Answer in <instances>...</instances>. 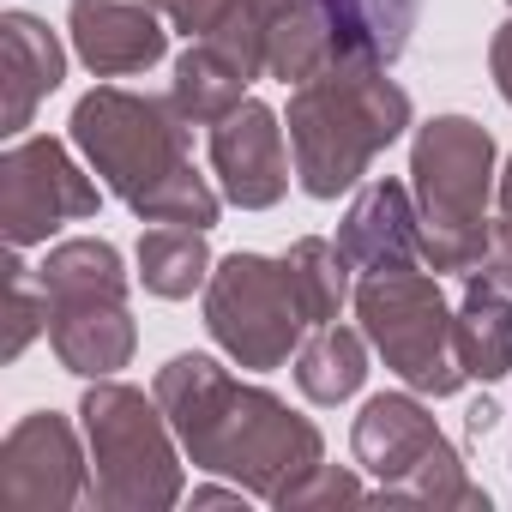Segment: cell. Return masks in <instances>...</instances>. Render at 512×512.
I'll list each match as a JSON object with an SVG mask.
<instances>
[{
  "label": "cell",
  "mask_w": 512,
  "mask_h": 512,
  "mask_svg": "<svg viewBox=\"0 0 512 512\" xmlns=\"http://www.w3.org/2000/svg\"><path fill=\"white\" fill-rule=\"evenodd\" d=\"M157 404L199 470L241 482L253 500H284L308 470L326 464V440L278 392L235 380L211 356H175L157 368Z\"/></svg>",
  "instance_id": "cell-1"
},
{
  "label": "cell",
  "mask_w": 512,
  "mask_h": 512,
  "mask_svg": "<svg viewBox=\"0 0 512 512\" xmlns=\"http://www.w3.org/2000/svg\"><path fill=\"white\" fill-rule=\"evenodd\" d=\"M73 145L103 175V187L145 223H193L211 229L223 193L193 169V121L175 97L97 85L73 103Z\"/></svg>",
  "instance_id": "cell-2"
},
{
  "label": "cell",
  "mask_w": 512,
  "mask_h": 512,
  "mask_svg": "<svg viewBox=\"0 0 512 512\" xmlns=\"http://www.w3.org/2000/svg\"><path fill=\"white\" fill-rule=\"evenodd\" d=\"M290 157L308 199L350 193L386 145L410 127V91L386 79L380 61L338 55L314 79L290 85Z\"/></svg>",
  "instance_id": "cell-3"
},
{
  "label": "cell",
  "mask_w": 512,
  "mask_h": 512,
  "mask_svg": "<svg viewBox=\"0 0 512 512\" xmlns=\"http://www.w3.org/2000/svg\"><path fill=\"white\" fill-rule=\"evenodd\" d=\"M494 139L470 115H434L410 145V193L422 217V266L470 278L488 253V199H494Z\"/></svg>",
  "instance_id": "cell-4"
},
{
  "label": "cell",
  "mask_w": 512,
  "mask_h": 512,
  "mask_svg": "<svg viewBox=\"0 0 512 512\" xmlns=\"http://www.w3.org/2000/svg\"><path fill=\"white\" fill-rule=\"evenodd\" d=\"M37 278L49 290V350L61 356L67 374L109 380L115 368L133 362L139 326L127 314V272L109 241L97 235L55 241Z\"/></svg>",
  "instance_id": "cell-5"
},
{
  "label": "cell",
  "mask_w": 512,
  "mask_h": 512,
  "mask_svg": "<svg viewBox=\"0 0 512 512\" xmlns=\"http://www.w3.org/2000/svg\"><path fill=\"white\" fill-rule=\"evenodd\" d=\"M85 422V452H91V482L97 506L109 512H163L181 500V452H175V422L163 416L157 392H133L115 380H97L79 404Z\"/></svg>",
  "instance_id": "cell-6"
},
{
  "label": "cell",
  "mask_w": 512,
  "mask_h": 512,
  "mask_svg": "<svg viewBox=\"0 0 512 512\" xmlns=\"http://www.w3.org/2000/svg\"><path fill=\"white\" fill-rule=\"evenodd\" d=\"M350 452L374 476V500H392V506H482L488 512V494L464 476V458L452 452L440 422L410 392L368 398L356 428H350Z\"/></svg>",
  "instance_id": "cell-7"
},
{
  "label": "cell",
  "mask_w": 512,
  "mask_h": 512,
  "mask_svg": "<svg viewBox=\"0 0 512 512\" xmlns=\"http://www.w3.org/2000/svg\"><path fill=\"white\" fill-rule=\"evenodd\" d=\"M356 320L368 344L386 356V368L428 398H452L470 374L452 344V308L440 284L422 266H392V272H362L356 278Z\"/></svg>",
  "instance_id": "cell-8"
},
{
  "label": "cell",
  "mask_w": 512,
  "mask_h": 512,
  "mask_svg": "<svg viewBox=\"0 0 512 512\" xmlns=\"http://www.w3.org/2000/svg\"><path fill=\"white\" fill-rule=\"evenodd\" d=\"M205 332L229 362L266 374V368H284L314 326L302 314V296L284 260L229 253V260L211 266V284H205Z\"/></svg>",
  "instance_id": "cell-9"
},
{
  "label": "cell",
  "mask_w": 512,
  "mask_h": 512,
  "mask_svg": "<svg viewBox=\"0 0 512 512\" xmlns=\"http://www.w3.org/2000/svg\"><path fill=\"white\" fill-rule=\"evenodd\" d=\"M97 205H103L97 181L49 133H25L0 157V229H7V247L19 253L49 241L61 223L97 217Z\"/></svg>",
  "instance_id": "cell-10"
},
{
  "label": "cell",
  "mask_w": 512,
  "mask_h": 512,
  "mask_svg": "<svg viewBox=\"0 0 512 512\" xmlns=\"http://www.w3.org/2000/svg\"><path fill=\"white\" fill-rule=\"evenodd\" d=\"M97 500L91 452H79V434L67 416L37 410L0 446V506L7 512H61Z\"/></svg>",
  "instance_id": "cell-11"
},
{
  "label": "cell",
  "mask_w": 512,
  "mask_h": 512,
  "mask_svg": "<svg viewBox=\"0 0 512 512\" xmlns=\"http://www.w3.org/2000/svg\"><path fill=\"white\" fill-rule=\"evenodd\" d=\"M290 151H284V121L260 97H241L229 115L211 121V175L229 205L241 211H272L290 193Z\"/></svg>",
  "instance_id": "cell-12"
},
{
  "label": "cell",
  "mask_w": 512,
  "mask_h": 512,
  "mask_svg": "<svg viewBox=\"0 0 512 512\" xmlns=\"http://www.w3.org/2000/svg\"><path fill=\"white\" fill-rule=\"evenodd\" d=\"M73 49L97 79H133L151 73L169 49L157 0H73L67 13Z\"/></svg>",
  "instance_id": "cell-13"
},
{
  "label": "cell",
  "mask_w": 512,
  "mask_h": 512,
  "mask_svg": "<svg viewBox=\"0 0 512 512\" xmlns=\"http://www.w3.org/2000/svg\"><path fill=\"white\" fill-rule=\"evenodd\" d=\"M338 247L356 272H392V266H422V217H416V193L392 175L362 181V193L350 199L344 223H338Z\"/></svg>",
  "instance_id": "cell-14"
},
{
  "label": "cell",
  "mask_w": 512,
  "mask_h": 512,
  "mask_svg": "<svg viewBox=\"0 0 512 512\" xmlns=\"http://www.w3.org/2000/svg\"><path fill=\"white\" fill-rule=\"evenodd\" d=\"M67 79V49L37 13H7L0 19V133L25 139L37 103Z\"/></svg>",
  "instance_id": "cell-15"
},
{
  "label": "cell",
  "mask_w": 512,
  "mask_h": 512,
  "mask_svg": "<svg viewBox=\"0 0 512 512\" xmlns=\"http://www.w3.org/2000/svg\"><path fill=\"white\" fill-rule=\"evenodd\" d=\"M247 13H253V25H260L272 79L302 85L326 61H338V31H332L326 0H247Z\"/></svg>",
  "instance_id": "cell-16"
},
{
  "label": "cell",
  "mask_w": 512,
  "mask_h": 512,
  "mask_svg": "<svg viewBox=\"0 0 512 512\" xmlns=\"http://www.w3.org/2000/svg\"><path fill=\"white\" fill-rule=\"evenodd\" d=\"M452 344L470 380H506L512 374V290L470 278L452 314Z\"/></svg>",
  "instance_id": "cell-17"
},
{
  "label": "cell",
  "mask_w": 512,
  "mask_h": 512,
  "mask_svg": "<svg viewBox=\"0 0 512 512\" xmlns=\"http://www.w3.org/2000/svg\"><path fill=\"white\" fill-rule=\"evenodd\" d=\"M368 332L362 326H314L308 338H302V350H296V386H302V398H314V404H344V398H356L362 392V380H368Z\"/></svg>",
  "instance_id": "cell-18"
},
{
  "label": "cell",
  "mask_w": 512,
  "mask_h": 512,
  "mask_svg": "<svg viewBox=\"0 0 512 512\" xmlns=\"http://www.w3.org/2000/svg\"><path fill=\"white\" fill-rule=\"evenodd\" d=\"M139 284L163 302H187L211 284V247L193 223H151L139 235Z\"/></svg>",
  "instance_id": "cell-19"
},
{
  "label": "cell",
  "mask_w": 512,
  "mask_h": 512,
  "mask_svg": "<svg viewBox=\"0 0 512 512\" xmlns=\"http://www.w3.org/2000/svg\"><path fill=\"white\" fill-rule=\"evenodd\" d=\"M326 13L338 31V55H362V61L392 67L410 49L422 0H326Z\"/></svg>",
  "instance_id": "cell-20"
},
{
  "label": "cell",
  "mask_w": 512,
  "mask_h": 512,
  "mask_svg": "<svg viewBox=\"0 0 512 512\" xmlns=\"http://www.w3.org/2000/svg\"><path fill=\"white\" fill-rule=\"evenodd\" d=\"M284 266H290V284H296V296H302L308 326H332L338 308L356 296V284H350L356 266L344 260V247L326 241V235H302V241L284 253Z\"/></svg>",
  "instance_id": "cell-21"
},
{
  "label": "cell",
  "mask_w": 512,
  "mask_h": 512,
  "mask_svg": "<svg viewBox=\"0 0 512 512\" xmlns=\"http://www.w3.org/2000/svg\"><path fill=\"white\" fill-rule=\"evenodd\" d=\"M37 332H49V290H43V278L19 260V247H13V260H7V338H0V356L19 362Z\"/></svg>",
  "instance_id": "cell-22"
},
{
  "label": "cell",
  "mask_w": 512,
  "mask_h": 512,
  "mask_svg": "<svg viewBox=\"0 0 512 512\" xmlns=\"http://www.w3.org/2000/svg\"><path fill=\"white\" fill-rule=\"evenodd\" d=\"M368 494H374V488H362L350 470H338V464H320V470H308V476H302V482H296V488L278 500V506L290 512V506H332V500H368Z\"/></svg>",
  "instance_id": "cell-23"
},
{
  "label": "cell",
  "mask_w": 512,
  "mask_h": 512,
  "mask_svg": "<svg viewBox=\"0 0 512 512\" xmlns=\"http://www.w3.org/2000/svg\"><path fill=\"white\" fill-rule=\"evenodd\" d=\"M157 13L175 31H187V43H193V37H211L229 13H241V0H157Z\"/></svg>",
  "instance_id": "cell-24"
},
{
  "label": "cell",
  "mask_w": 512,
  "mask_h": 512,
  "mask_svg": "<svg viewBox=\"0 0 512 512\" xmlns=\"http://www.w3.org/2000/svg\"><path fill=\"white\" fill-rule=\"evenodd\" d=\"M470 278H488V284L512 290V217H500V223H494V235H488V253H482V266H476Z\"/></svg>",
  "instance_id": "cell-25"
},
{
  "label": "cell",
  "mask_w": 512,
  "mask_h": 512,
  "mask_svg": "<svg viewBox=\"0 0 512 512\" xmlns=\"http://www.w3.org/2000/svg\"><path fill=\"white\" fill-rule=\"evenodd\" d=\"M488 67H494V85H500V97L512 103V19L494 31V43H488Z\"/></svg>",
  "instance_id": "cell-26"
},
{
  "label": "cell",
  "mask_w": 512,
  "mask_h": 512,
  "mask_svg": "<svg viewBox=\"0 0 512 512\" xmlns=\"http://www.w3.org/2000/svg\"><path fill=\"white\" fill-rule=\"evenodd\" d=\"M241 500H253L241 482L235 488H193V506H241Z\"/></svg>",
  "instance_id": "cell-27"
},
{
  "label": "cell",
  "mask_w": 512,
  "mask_h": 512,
  "mask_svg": "<svg viewBox=\"0 0 512 512\" xmlns=\"http://www.w3.org/2000/svg\"><path fill=\"white\" fill-rule=\"evenodd\" d=\"M494 422H500V410H494L488 398H476V404L464 410V428H470V434H494Z\"/></svg>",
  "instance_id": "cell-28"
},
{
  "label": "cell",
  "mask_w": 512,
  "mask_h": 512,
  "mask_svg": "<svg viewBox=\"0 0 512 512\" xmlns=\"http://www.w3.org/2000/svg\"><path fill=\"white\" fill-rule=\"evenodd\" d=\"M494 199H500V217H512V157H506V169H500V187H494Z\"/></svg>",
  "instance_id": "cell-29"
}]
</instances>
